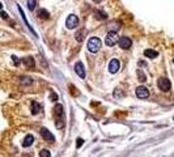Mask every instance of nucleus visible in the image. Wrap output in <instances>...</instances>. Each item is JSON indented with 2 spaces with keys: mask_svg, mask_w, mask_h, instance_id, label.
Returning a JSON list of instances; mask_svg holds the SVG:
<instances>
[{
  "mask_svg": "<svg viewBox=\"0 0 174 157\" xmlns=\"http://www.w3.org/2000/svg\"><path fill=\"white\" fill-rule=\"evenodd\" d=\"M39 157H51V153H50V151H47V149H42V151L39 152Z\"/></svg>",
  "mask_w": 174,
  "mask_h": 157,
  "instance_id": "19",
  "label": "nucleus"
},
{
  "mask_svg": "<svg viewBox=\"0 0 174 157\" xmlns=\"http://www.w3.org/2000/svg\"><path fill=\"white\" fill-rule=\"evenodd\" d=\"M83 142H84L83 139H77V148H80L83 145Z\"/></svg>",
  "mask_w": 174,
  "mask_h": 157,
  "instance_id": "25",
  "label": "nucleus"
},
{
  "mask_svg": "<svg viewBox=\"0 0 174 157\" xmlns=\"http://www.w3.org/2000/svg\"><path fill=\"white\" fill-rule=\"evenodd\" d=\"M12 60H13V63H15V65H17V67H19L20 63H21V62H20V59L17 58V56H15V55L12 56Z\"/></svg>",
  "mask_w": 174,
  "mask_h": 157,
  "instance_id": "21",
  "label": "nucleus"
},
{
  "mask_svg": "<svg viewBox=\"0 0 174 157\" xmlns=\"http://www.w3.org/2000/svg\"><path fill=\"white\" fill-rule=\"evenodd\" d=\"M84 33H85V31L83 30V31H81V33H80V31H79V33L76 34V41H77V42H81V41L84 39V37H83V35H84Z\"/></svg>",
  "mask_w": 174,
  "mask_h": 157,
  "instance_id": "20",
  "label": "nucleus"
},
{
  "mask_svg": "<svg viewBox=\"0 0 174 157\" xmlns=\"http://www.w3.org/2000/svg\"><path fill=\"white\" fill-rule=\"evenodd\" d=\"M20 83H21L22 85H30V84L33 83V80H31V77L22 76V77H20Z\"/></svg>",
  "mask_w": 174,
  "mask_h": 157,
  "instance_id": "16",
  "label": "nucleus"
},
{
  "mask_svg": "<svg viewBox=\"0 0 174 157\" xmlns=\"http://www.w3.org/2000/svg\"><path fill=\"white\" fill-rule=\"evenodd\" d=\"M144 55H145V58H149V59H155L159 56V52L155 51V50L152 49H147L145 51H144Z\"/></svg>",
  "mask_w": 174,
  "mask_h": 157,
  "instance_id": "11",
  "label": "nucleus"
},
{
  "mask_svg": "<svg viewBox=\"0 0 174 157\" xmlns=\"http://www.w3.org/2000/svg\"><path fill=\"white\" fill-rule=\"evenodd\" d=\"M157 85H159V88L162 92H169L171 88L170 81H169V79H166V77H160L159 81H157Z\"/></svg>",
  "mask_w": 174,
  "mask_h": 157,
  "instance_id": "4",
  "label": "nucleus"
},
{
  "mask_svg": "<svg viewBox=\"0 0 174 157\" xmlns=\"http://www.w3.org/2000/svg\"><path fill=\"white\" fill-rule=\"evenodd\" d=\"M0 16H1V17H3L4 20L8 19V13H5V12H1V13H0Z\"/></svg>",
  "mask_w": 174,
  "mask_h": 157,
  "instance_id": "24",
  "label": "nucleus"
},
{
  "mask_svg": "<svg viewBox=\"0 0 174 157\" xmlns=\"http://www.w3.org/2000/svg\"><path fill=\"white\" fill-rule=\"evenodd\" d=\"M0 9H3V4L0 3Z\"/></svg>",
  "mask_w": 174,
  "mask_h": 157,
  "instance_id": "26",
  "label": "nucleus"
},
{
  "mask_svg": "<svg viewBox=\"0 0 174 157\" xmlns=\"http://www.w3.org/2000/svg\"><path fill=\"white\" fill-rule=\"evenodd\" d=\"M137 77H139V81H143V83L147 80L145 73H144V72H141L140 69H137Z\"/></svg>",
  "mask_w": 174,
  "mask_h": 157,
  "instance_id": "18",
  "label": "nucleus"
},
{
  "mask_svg": "<svg viewBox=\"0 0 174 157\" xmlns=\"http://www.w3.org/2000/svg\"><path fill=\"white\" fill-rule=\"evenodd\" d=\"M50 97H51V101H58V96H56L55 93L51 92V96H50Z\"/></svg>",
  "mask_w": 174,
  "mask_h": 157,
  "instance_id": "23",
  "label": "nucleus"
},
{
  "mask_svg": "<svg viewBox=\"0 0 174 157\" xmlns=\"http://www.w3.org/2000/svg\"><path fill=\"white\" fill-rule=\"evenodd\" d=\"M22 63L28 68H34L35 67V63H34V59L31 58V56H26V58L22 59Z\"/></svg>",
  "mask_w": 174,
  "mask_h": 157,
  "instance_id": "10",
  "label": "nucleus"
},
{
  "mask_svg": "<svg viewBox=\"0 0 174 157\" xmlns=\"http://www.w3.org/2000/svg\"><path fill=\"white\" fill-rule=\"evenodd\" d=\"M24 157H30V156H24Z\"/></svg>",
  "mask_w": 174,
  "mask_h": 157,
  "instance_id": "27",
  "label": "nucleus"
},
{
  "mask_svg": "<svg viewBox=\"0 0 174 157\" xmlns=\"http://www.w3.org/2000/svg\"><path fill=\"white\" fill-rule=\"evenodd\" d=\"M94 16H96L97 20H101V21H105V20L107 19V15H106L105 12H102V11H96V12H94Z\"/></svg>",
  "mask_w": 174,
  "mask_h": 157,
  "instance_id": "14",
  "label": "nucleus"
},
{
  "mask_svg": "<svg viewBox=\"0 0 174 157\" xmlns=\"http://www.w3.org/2000/svg\"><path fill=\"white\" fill-rule=\"evenodd\" d=\"M101 47H102V42L98 37H92L88 41V50L90 52H97Z\"/></svg>",
  "mask_w": 174,
  "mask_h": 157,
  "instance_id": "1",
  "label": "nucleus"
},
{
  "mask_svg": "<svg viewBox=\"0 0 174 157\" xmlns=\"http://www.w3.org/2000/svg\"><path fill=\"white\" fill-rule=\"evenodd\" d=\"M39 111H41V105L38 104L37 101H33V102H31V114L37 115Z\"/></svg>",
  "mask_w": 174,
  "mask_h": 157,
  "instance_id": "13",
  "label": "nucleus"
},
{
  "mask_svg": "<svg viewBox=\"0 0 174 157\" xmlns=\"http://www.w3.org/2000/svg\"><path fill=\"white\" fill-rule=\"evenodd\" d=\"M119 46H121V49H123V50H128L131 46H132V41H131V38H128V37H122L121 39H119Z\"/></svg>",
  "mask_w": 174,
  "mask_h": 157,
  "instance_id": "7",
  "label": "nucleus"
},
{
  "mask_svg": "<svg viewBox=\"0 0 174 157\" xmlns=\"http://www.w3.org/2000/svg\"><path fill=\"white\" fill-rule=\"evenodd\" d=\"M41 135H42V138H43L46 142H50V143L55 142V136L50 132L47 128H45V127H43V128H41Z\"/></svg>",
  "mask_w": 174,
  "mask_h": 157,
  "instance_id": "6",
  "label": "nucleus"
},
{
  "mask_svg": "<svg viewBox=\"0 0 174 157\" xmlns=\"http://www.w3.org/2000/svg\"><path fill=\"white\" fill-rule=\"evenodd\" d=\"M65 26L67 29L72 30V29H76L79 26V17L76 15H69L65 20Z\"/></svg>",
  "mask_w": 174,
  "mask_h": 157,
  "instance_id": "2",
  "label": "nucleus"
},
{
  "mask_svg": "<svg viewBox=\"0 0 174 157\" xmlns=\"http://www.w3.org/2000/svg\"><path fill=\"white\" fill-rule=\"evenodd\" d=\"M119 68H121V63H119V60H117V59H111L109 63V72L110 73H117V72L119 71Z\"/></svg>",
  "mask_w": 174,
  "mask_h": 157,
  "instance_id": "5",
  "label": "nucleus"
},
{
  "mask_svg": "<svg viewBox=\"0 0 174 157\" xmlns=\"http://www.w3.org/2000/svg\"><path fill=\"white\" fill-rule=\"evenodd\" d=\"M119 41V37H118V34H117V31H109L107 33V35H106V45L107 46H115L117 43H118Z\"/></svg>",
  "mask_w": 174,
  "mask_h": 157,
  "instance_id": "3",
  "label": "nucleus"
},
{
  "mask_svg": "<svg viewBox=\"0 0 174 157\" xmlns=\"http://www.w3.org/2000/svg\"><path fill=\"white\" fill-rule=\"evenodd\" d=\"M173 63H174V59H173Z\"/></svg>",
  "mask_w": 174,
  "mask_h": 157,
  "instance_id": "28",
  "label": "nucleus"
},
{
  "mask_svg": "<svg viewBox=\"0 0 174 157\" xmlns=\"http://www.w3.org/2000/svg\"><path fill=\"white\" fill-rule=\"evenodd\" d=\"M33 142H34V136H33V135H28L26 138L24 139V142H22V147H24V148L30 147V145L33 144Z\"/></svg>",
  "mask_w": 174,
  "mask_h": 157,
  "instance_id": "12",
  "label": "nucleus"
},
{
  "mask_svg": "<svg viewBox=\"0 0 174 157\" xmlns=\"http://www.w3.org/2000/svg\"><path fill=\"white\" fill-rule=\"evenodd\" d=\"M26 4H28L29 11H34L35 5H37V0H26Z\"/></svg>",
  "mask_w": 174,
  "mask_h": 157,
  "instance_id": "17",
  "label": "nucleus"
},
{
  "mask_svg": "<svg viewBox=\"0 0 174 157\" xmlns=\"http://www.w3.org/2000/svg\"><path fill=\"white\" fill-rule=\"evenodd\" d=\"M38 16H39L41 19H43V20H49L50 19V13L47 12L46 9H43V8L38 9Z\"/></svg>",
  "mask_w": 174,
  "mask_h": 157,
  "instance_id": "15",
  "label": "nucleus"
},
{
  "mask_svg": "<svg viewBox=\"0 0 174 157\" xmlns=\"http://www.w3.org/2000/svg\"><path fill=\"white\" fill-rule=\"evenodd\" d=\"M136 96L139 97V98H148L149 97V92H148V89H147L145 86H137L136 88Z\"/></svg>",
  "mask_w": 174,
  "mask_h": 157,
  "instance_id": "8",
  "label": "nucleus"
},
{
  "mask_svg": "<svg viewBox=\"0 0 174 157\" xmlns=\"http://www.w3.org/2000/svg\"><path fill=\"white\" fill-rule=\"evenodd\" d=\"M75 71H76L77 76H80V79H85V69L81 62H77L75 64Z\"/></svg>",
  "mask_w": 174,
  "mask_h": 157,
  "instance_id": "9",
  "label": "nucleus"
},
{
  "mask_svg": "<svg viewBox=\"0 0 174 157\" xmlns=\"http://www.w3.org/2000/svg\"><path fill=\"white\" fill-rule=\"evenodd\" d=\"M114 96H115V98H121V97H123L124 96V93H119V89H115V92H114Z\"/></svg>",
  "mask_w": 174,
  "mask_h": 157,
  "instance_id": "22",
  "label": "nucleus"
}]
</instances>
